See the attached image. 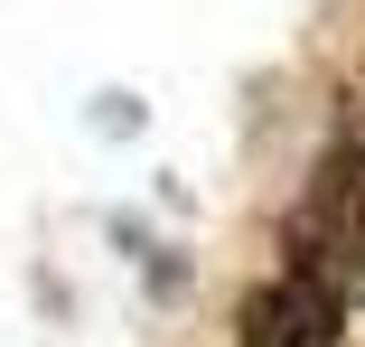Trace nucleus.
Segmentation results:
<instances>
[{
    "mask_svg": "<svg viewBox=\"0 0 365 347\" xmlns=\"http://www.w3.org/2000/svg\"><path fill=\"white\" fill-rule=\"evenodd\" d=\"M290 244H300V272H319L337 301L365 291V141H337V151L319 160Z\"/></svg>",
    "mask_w": 365,
    "mask_h": 347,
    "instance_id": "nucleus-1",
    "label": "nucleus"
},
{
    "mask_svg": "<svg viewBox=\"0 0 365 347\" xmlns=\"http://www.w3.org/2000/svg\"><path fill=\"white\" fill-rule=\"evenodd\" d=\"M346 328V301L319 282V272H300V263H281L262 291H244V310H235V338L244 347H328Z\"/></svg>",
    "mask_w": 365,
    "mask_h": 347,
    "instance_id": "nucleus-2",
    "label": "nucleus"
}]
</instances>
